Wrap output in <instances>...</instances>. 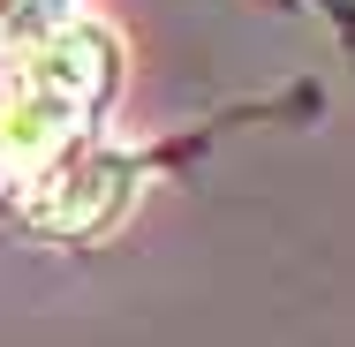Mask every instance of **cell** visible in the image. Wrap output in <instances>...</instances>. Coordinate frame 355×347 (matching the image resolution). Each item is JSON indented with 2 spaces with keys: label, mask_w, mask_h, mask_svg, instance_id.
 <instances>
[{
  "label": "cell",
  "mask_w": 355,
  "mask_h": 347,
  "mask_svg": "<svg viewBox=\"0 0 355 347\" xmlns=\"http://www.w3.org/2000/svg\"><path fill=\"white\" fill-rule=\"evenodd\" d=\"M114 83H121V38L91 15H76L38 53H23L0 83V181L38 189L61 159H76Z\"/></svg>",
  "instance_id": "6da1fadb"
},
{
  "label": "cell",
  "mask_w": 355,
  "mask_h": 347,
  "mask_svg": "<svg viewBox=\"0 0 355 347\" xmlns=\"http://www.w3.org/2000/svg\"><path fill=\"white\" fill-rule=\"evenodd\" d=\"M144 197V159L121 151V143H83L76 159H61L38 189H31V219L46 234H69V242H91V234H114Z\"/></svg>",
  "instance_id": "7a4b0ae2"
},
{
  "label": "cell",
  "mask_w": 355,
  "mask_h": 347,
  "mask_svg": "<svg viewBox=\"0 0 355 347\" xmlns=\"http://www.w3.org/2000/svg\"><path fill=\"white\" fill-rule=\"evenodd\" d=\"M76 23V0H0V61L38 53L46 38H61Z\"/></svg>",
  "instance_id": "3957f363"
}]
</instances>
